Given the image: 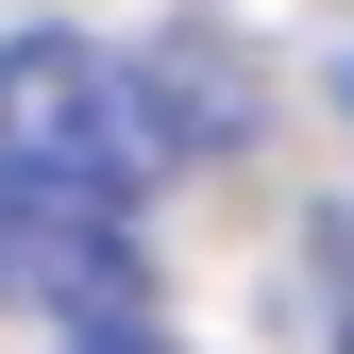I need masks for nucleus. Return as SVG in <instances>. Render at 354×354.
Instances as JSON below:
<instances>
[{
    "label": "nucleus",
    "instance_id": "nucleus-2",
    "mask_svg": "<svg viewBox=\"0 0 354 354\" xmlns=\"http://www.w3.org/2000/svg\"><path fill=\"white\" fill-rule=\"evenodd\" d=\"M0 304H51V321H152V253L118 203L51 186V169L0 152Z\"/></svg>",
    "mask_w": 354,
    "mask_h": 354
},
{
    "label": "nucleus",
    "instance_id": "nucleus-3",
    "mask_svg": "<svg viewBox=\"0 0 354 354\" xmlns=\"http://www.w3.org/2000/svg\"><path fill=\"white\" fill-rule=\"evenodd\" d=\"M68 354H169L152 321H68Z\"/></svg>",
    "mask_w": 354,
    "mask_h": 354
},
{
    "label": "nucleus",
    "instance_id": "nucleus-1",
    "mask_svg": "<svg viewBox=\"0 0 354 354\" xmlns=\"http://www.w3.org/2000/svg\"><path fill=\"white\" fill-rule=\"evenodd\" d=\"M0 152L84 186V203H136L152 169H186L152 51H102V34H0Z\"/></svg>",
    "mask_w": 354,
    "mask_h": 354
},
{
    "label": "nucleus",
    "instance_id": "nucleus-4",
    "mask_svg": "<svg viewBox=\"0 0 354 354\" xmlns=\"http://www.w3.org/2000/svg\"><path fill=\"white\" fill-rule=\"evenodd\" d=\"M337 354H354V337H337Z\"/></svg>",
    "mask_w": 354,
    "mask_h": 354
}]
</instances>
